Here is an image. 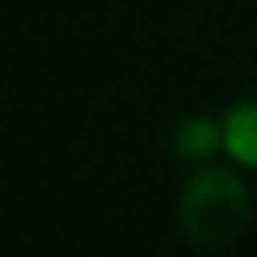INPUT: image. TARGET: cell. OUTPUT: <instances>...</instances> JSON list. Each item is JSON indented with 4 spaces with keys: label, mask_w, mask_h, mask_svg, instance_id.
Instances as JSON below:
<instances>
[{
    "label": "cell",
    "mask_w": 257,
    "mask_h": 257,
    "mask_svg": "<svg viewBox=\"0 0 257 257\" xmlns=\"http://www.w3.org/2000/svg\"><path fill=\"white\" fill-rule=\"evenodd\" d=\"M176 223L193 248H223L248 223V189L223 167H202L176 197Z\"/></svg>",
    "instance_id": "cell-1"
},
{
    "label": "cell",
    "mask_w": 257,
    "mask_h": 257,
    "mask_svg": "<svg viewBox=\"0 0 257 257\" xmlns=\"http://www.w3.org/2000/svg\"><path fill=\"white\" fill-rule=\"evenodd\" d=\"M223 138H227V155L240 167L257 172V103H236L223 120Z\"/></svg>",
    "instance_id": "cell-3"
},
{
    "label": "cell",
    "mask_w": 257,
    "mask_h": 257,
    "mask_svg": "<svg viewBox=\"0 0 257 257\" xmlns=\"http://www.w3.org/2000/svg\"><path fill=\"white\" fill-rule=\"evenodd\" d=\"M172 150L189 163H206L210 155L227 150V138H223V124L214 116H189L180 128L172 133Z\"/></svg>",
    "instance_id": "cell-2"
}]
</instances>
